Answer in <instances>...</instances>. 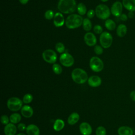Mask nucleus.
<instances>
[{"label":"nucleus","mask_w":135,"mask_h":135,"mask_svg":"<svg viewBox=\"0 0 135 135\" xmlns=\"http://www.w3.org/2000/svg\"><path fill=\"white\" fill-rule=\"evenodd\" d=\"M76 3L75 0H60L57 8L59 10L64 14H70L76 9Z\"/></svg>","instance_id":"f257e3e1"},{"label":"nucleus","mask_w":135,"mask_h":135,"mask_svg":"<svg viewBox=\"0 0 135 135\" xmlns=\"http://www.w3.org/2000/svg\"><path fill=\"white\" fill-rule=\"evenodd\" d=\"M83 18L79 15L71 14L68 16L65 21L66 26L69 29H74L80 27L83 23Z\"/></svg>","instance_id":"f03ea898"},{"label":"nucleus","mask_w":135,"mask_h":135,"mask_svg":"<svg viewBox=\"0 0 135 135\" xmlns=\"http://www.w3.org/2000/svg\"><path fill=\"white\" fill-rule=\"evenodd\" d=\"M72 80L76 83L83 84L88 80V76L86 72L80 68L74 69L71 73Z\"/></svg>","instance_id":"7ed1b4c3"},{"label":"nucleus","mask_w":135,"mask_h":135,"mask_svg":"<svg viewBox=\"0 0 135 135\" xmlns=\"http://www.w3.org/2000/svg\"><path fill=\"white\" fill-rule=\"evenodd\" d=\"M95 15L96 16L102 20L108 19L111 14V11L109 8L104 4H100L95 8Z\"/></svg>","instance_id":"20e7f679"},{"label":"nucleus","mask_w":135,"mask_h":135,"mask_svg":"<svg viewBox=\"0 0 135 135\" xmlns=\"http://www.w3.org/2000/svg\"><path fill=\"white\" fill-rule=\"evenodd\" d=\"M23 101L17 97H11L7 102V107L12 111H17L22 108Z\"/></svg>","instance_id":"39448f33"},{"label":"nucleus","mask_w":135,"mask_h":135,"mask_svg":"<svg viewBox=\"0 0 135 135\" xmlns=\"http://www.w3.org/2000/svg\"><path fill=\"white\" fill-rule=\"evenodd\" d=\"M113 41L112 35L108 32H103L100 36V42L102 47L107 49L111 46Z\"/></svg>","instance_id":"423d86ee"},{"label":"nucleus","mask_w":135,"mask_h":135,"mask_svg":"<svg viewBox=\"0 0 135 135\" xmlns=\"http://www.w3.org/2000/svg\"><path fill=\"white\" fill-rule=\"evenodd\" d=\"M104 64L102 61L97 56L92 57L90 60V67L92 71L95 72L101 71L103 69Z\"/></svg>","instance_id":"0eeeda50"},{"label":"nucleus","mask_w":135,"mask_h":135,"mask_svg":"<svg viewBox=\"0 0 135 135\" xmlns=\"http://www.w3.org/2000/svg\"><path fill=\"white\" fill-rule=\"evenodd\" d=\"M42 57L45 62L51 64H54L57 60L56 53L51 49L45 50L42 53Z\"/></svg>","instance_id":"6e6552de"},{"label":"nucleus","mask_w":135,"mask_h":135,"mask_svg":"<svg viewBox=\"0 0 135 135\" xmlns=\"http://www.w3.org/2000/svg\"><path fill=\"white\" fill-rule=\"evenodd\" d=\"M60 63L65 67H70L74 64V59L73 56L68 53L62 54L60 57Z\"/></svg>","instance_id":"1a4fd4ad"},{"label":"nucleus","mask_w":135,"mask_h":135,"mask_svg":"<svg viewBox=\"0 0 135 135\" xmlns=\"http://www.w3.org/2000/svg\"><path fill=\"white\" fill-rule=\"evenodd\" d=\"M123 5L120 2L117 1L114 2L111 7V13L115 17H119L122 14Z\"/></svg>","instance_id":"9d476101"},{"label":"nucleus","mask_w":135,"mask_h":135,"mask_svg":"<svg viewBox=\"0 0 135 135\" xmlns=\"http://www.w3.org/2000/svg\"><path fill=\"white\" fill-rule=\"evenodd\" d=\"M84 40L86 44L89 46H93L97 43V38L91 32L86 33L84 35Z\"/></svg>","instance_id":"9b49d317"},{"label":"nucleus","mask_w":135,"mask_h":135,"mask_svg":"<svg viewBox=\"0 0 135 135\" xmlns=\"http://www.w3.org/2000/svg\"><path fill=\"white\" fill-rule=\"evenodd\" d=\"M80 131L82 135H90L92 133V127L87 122H82L79 127Z\"/></svg>","instance_id":"f8f14e48"},{"label":"nucleus","mask_w":135,"mask_h":135,"mask_svg":"<svg viewBox=\"0 0 135 135\" xmlns=\"http://www.w3.org/2000/svg\"><path fill=\"white\" fill-rule=\"evenodd\" d=\"M88 84L92 87H98L101 84V79L97 75H92L89 78L88 80Z\"/></svg>","instance_id":"ddd939ff"},{"label":"nucleus","mask_w":135,"mask_h":135,"mask_svg":"<svg viewBox=\"0 0 135 135\" xmlns=\"http://www.w3.org/2000/svg\"><path fill=\"white\" fill-rule=\"evenodd\" d=\"M53 23L56 27H61L63 25L64 18L62 13L57 12L55 14L53 18Z\"/></svg>","instance_id":"4468645a"},{"label":"nucleus","mask_w":135,"mask_h":135,"mask_svg":"<svg viewBox=\"0 0 135 135\" xmlns=\"http://www.w3.org/2000/svg\"><path fill=\"white\" fill-rule=\"evenodd\" d=\"M118 135H133L134 131L129 126H121L118 129Z\"/></svg>","instance_id":"2eb2a0df"},{"label":"nucleus","mask_w":135,"mask_h":135,"mask_svg":"<svg viewBox=\"0 0 135 135\" xmlns=\"http://www.w3.org/2000/svg\"><path fill=\"white\" fill-rule=\"evenodd\" d=\"M5 135H15L17 132V128L12 123H9L5 126L4 129Z\"/></svg>","instance_id":"dca6fc26"},{"label":"nucleus","mask_w":135,"mask_h":135,"mask_svg":"<svg viewBox=\"0 0 135 135\" xmlns=\"http://www.w3.org/2000/svg\"><path fill=\"white\" fill-rule=\"evenodd\" d=\"M22 115L26 118L31 117L33 114V110L31 107L28 105H25L22 107L21 111Z\"/></svg>","instance_id":"f3484780"},{"label":"nucleus","mask_w":135,"mask_h":135,"mask_svg":"<svg viewBox=\"0 0 135 135\" xmlns=\"http://www.w3.org/2000/svg\"><path fill=\"white\" fill-rule=\"evenodd\" d=\"M26 132L28 135H40V129L35 124H31L26 129Z\"/></svg>","instance_id":"a211bd4d"},{"label":"nucleus","mask_w":135,"mask_h":135,"mask_svg":"<svg viewBox=\"0 0 135 135\" xmlns=\"http://www.w3.org/2000/svg\"><path fill=\"white\" fill-rule=\"evenodd\" d=\"M122 5L128 11L135 12V0H123Z\"/></svg>","instance_id":"6ab92c4d"},{"label":"nucleus","mask_w":135,"mask_h":135,"mask_svg":"<svg viewBox=\"0 0 135 135\" xmlns=\"http://www.w3.org/2000/svg\"><path fill=\"white\" fill-rule=\"evenodd\" d=\"M117 34L119 37H124L127 32V26L123 24H120L117 28Z\"/></svg>","instance_id":"aec40b11"},{"label":"nucleus","mask_w":135,"mask_h":135,"mask_svg":"<svg viewBox=\"0 0 135 135\" xmlns=\"http://www.w3.org/2000/svg\"><path fill=\"white\" fill-rule=\"evenodd\" d=\"M80 119L79 114L76 112L72 113L68 118V122L70 125H73L76 123Z\"/></svg>","instance_id":"412c9836"},{"label":"nucleus","mask_w":135,"mask_h":135,"mask_svg":"<svg viewBox=\"0 0 135 135\" xmlns=\"http://www.w3.org/2000/svg\"><path fill=\"white\" fill-rule=\"evenodd\" d=\"M65 123L63 120L60 119H56L53 124V129L55 131H59L63 129L64 127Z\"/></svg>","instance_id":"4be33fe9"},{"label":"nucleus","mask_w":135,"mask_h":135,"mask_svg":"<svg viewBox=\"0 0 135 135\" xmlns=\"http://www.w3.org/2000/svg\"><path fill=\"white\" fill-rule=\"evenodd\" d=\"M22 119L21 115L17 113H14L12 114L9 117V121L13 124L18 123L21 121Z\"/></svg>","instance_id":"5701e85b"},{"label":"nucleus","mask_w":135,"mask_h":135,"mask_svg":"<svg viewBox=\"0 0 135 135\" xmlns=\"http://www.w3.org/2000/svg\"><path fill=\"white\" fill-rule=\"evenodd\" d=\"M105 26L108 30L113 31L116 27V24L112 20L107 19L105 22Z\"/></svg>","instance_id":"b1692460"},{"label":"nucleus","mask_w":135,"mask_h":135,"mask_svg":"<svg viewBox=\"0 0 135 135\" xmlns=\"http://www.w3.org/2000/svg\"><path fill=\"white\" fill-rule=\"evenodd\" d=\"M82 25L83 29L86 31H89L92 28V24L89 18H85L83 19Z\"/></svg>","instance_id":"393cba45"},{"label":"nucleus","mask_w":135,"mask_h":135,"mask_svg":"<svg viewBox=\"0 0 135 135\" xmlns=\"http://www.w3.org/2000/svg\"><path fill=\"white\" fill-rule=\"evenodd\" d=\"M76 9L80 15H84L86 12V6L83 3H80L78 5Z\"/></svg>","instance_id":"a878e982"},{"label":"nucleus","mask_w":135,"mask_h":135,"mask_svg":"<svg viewBox=\"0 0 135 135\" xmlns=\"http://www.w3.org/2000/svg\"><path fill=\"white\" fill-rule=\"evenodd\" d=\"M52 69L53 72L56 74H60L62 72V67L58 64L54 63L52 66Z\"/></svg>","instance_id":"bb28decb"},{"label":"nucleus","mask_w":135,"mask_h":135,"mask_svg":"<svg viewBox=\"0 0 135 135\" xmlns=\"http://www.w3.org/2000/svg\"><path fill=\"white\" fill-rule=\"evenodd\" d=\"M33 99V97L32 94L30 93H27L24 95L23 98V102L24 103L28 104L31 103Z\"/></svg>","instance_id":"cd10ccee"},{"label":"nucleus","mask_w":135,"mask_h":135,"mask_svg":"<svg viewBox=\"0 0 135 135\" xmlns=\"http://www.w3.org/2000/svg\"><path fill=\"white\" fill-rule=\"evenodd\" d=\"M55 47L56 51L60 53H63L65 51V46L64 44L61 42H59L56 43Z\"/></svg>","instance_id":"c85d7f7f"},{"label":"nucleus","mask_w":135,"mask_h":135,"mask_svg":"<svg viewBox=\"0 0 135 135\" xmlns=\"http://www.w3.org/2000/svg\"><path fill=\"white\" fill-rule=\"evenodd\" d=\"M95 133L96 135H106V129L103 126H99L96 129Z\"/></svg>","instance_id":"c756f323"},{"label":"nucleus","mask_w":135,"mask_h":135,"mask_svg":"<svg viewBox=\"0 0 135 135\" xmlns=\"http://www.w3.org/2000/svg\"><path fill=\"white\" fill-rule=\"evenodd\" d=\"M44 16H45V18L46 19L49 20H50L52 19L53 18H54V14L52 10L49 9V10L46 11L45 12Z\"/></svg>","instance_id":"7c9ffc66"},{"label":"nucleus","mask_w":135,"mask_h":135,"mask_svg":"<svg viewBox=\"0 0 135 135\" xmlns=\"http://www.w3.org/2000/svg\"><path fill=\"white\" fill-rule=\"evenodd\" d=\"M9 121V118H8L7 115H3L1 117V122H2V123L3 124L7 125V124L9 123H8Z\"/></svg>","instance_id":"2f4dec72"},{"label":"nucleus","mask_w":135,"mask_h":135,"mask_svg":"<svg viewBox=\"0 0 135 135\" xmlns=\"http://www.w3.org/2000/svg\"><path fill=\"white\" fill-rule=\"evenodd\" d=\"M94 52L95 53V54H97V55H100L101 54H102L103 53V49L102 47L100 46V45H96L94 48Z\"/></svg>","instance_id":"473e14b6"},{"label":"nucleus","mask_w":135,"mask_h":135,"mask_svg":"<svg viewBox=\"0 0 135 135\" xmlns=\"http://www.w3.org/2000/svg\"><path fill=\"white\" fill-rule=\"evenodd\" d=\"M102 27L99 25H96L93 27V31L97 34H101L103 32Z\"/></svg>","instance_id":"72a5a7b5"},{"label":"nucleus","mask_w":135,"mask_h":135,"mask_svg":"<svg viewBox=\"0 0 135 135\" xmlns=\"http://www.w3.org/2000/svg\"><path fill=\"white\" fill-rule=\"evenodd\" d=\"M26 127H26V125L24 123H20L17 126L18 129L20 131H24L26 129Z\"/></svg>","instance_id":"f704fd0d"},{"label":"nucleus","mask_w":135,"mask_h":135,"mask_svg":"<svg viewBox=\"0 0 135 135\" xmlns=\"http://www.w3.org/2000/svg\"><path fill=\"white\" fill-rule=\"evenodd\" d=\"M95 14V12L93 9H90L87 12V16L89 18H92L93 17H94V15Z\"/></svg>","instance_id":"c9c22d12"},{"label":"nucleus","mask_w":135,"mask_h":135,"mask_svg":"<svg viewBox=\"0 0 135 135\" xmlns=\"http://www.w3.org/2000/svg\"><path fill=\"white\" fill-rule=\"evenodd\" d=\"M130 98L131 100L135 102V90L132 91L130 93Z\"/></svg>","instance_id":"e433bc0d"},{"label":"nucleus","mask_w":135,"mask_h":135,"mask_svg":"<svg viewBox=\"0 0 135 135\" xmlns=\"http://www.w3.org/2000/svg\"><path fill=\"white\" fill-rule=\"evenodd\" d=\"M119 17H120L121 20H122L123 21H126L128 18V15H127L126 14H122Z\"/></svg>","instance_id":"4c0bfd02"},{"label":"nucleus","mask_w":135,"mask_h":135,"mask_svg":"<svg viewBox=\"0 0 135 135\" xmlns=\"http://www.w3.org/2000/svg\"><path fill=\"white\" fill-rule=\"evenodd\" d=\"M134 14L133 13V12H131V11H129L128 13V16L129 18H132L134 17Z\"/></svg>","instance_id":"58836bf2"},{"label":"nucleus","mask_w":135,"mask_h":135,"mask_svg":"<svg viewBox=\"0 0 135 135\" xmlns=\"http://www.w3.org/2000/svg\"><path fill=\"white\" fill-rule=\"evenodd\" d=\"M29 0H19L20 2L22 4H26Z\"/></svg>","instance_id":"ea45409f"},{"label":"nucleus","mask_w":135,"mask_h":135,"mask_svg":"<svg viewBox=\"0 0 135 135\" xmlns=\"http://www.w3.org/2000/svg\"><path fill=\"white\" fill-rule=\"evenodd\" d=\"M16 135H25V134L24 133H18V134H16Z\"/></svg>","instance_id":"a19ab883"},{"label":"nucleus","mask_w":135,"mask_h":135,"mask_svg":"<svg viewBox=\"0 0 135 135\" xmlns=\"http://www.w3.org/2000/svg\"><path fill=\"white\" fill-rule=\"evenodd\" d=\"M102 2H107L108 0H101Z\"/></svg>","instance_id":"79ce46f5"},{"label":"nucleus","mask_w":135,"mask_h":135,"mask_svg":"<svg viewBox=\"0 0 135 135\" xmlns=\"http://www.w3.org/2000/svg\"><path fill=\"white\" fill-rule=\"evenodd\" d=\"M134 134H135V130L134 131Z\"/></svg>","instance_id":"37998d69"}]
</instances>
